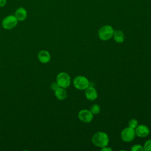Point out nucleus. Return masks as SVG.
<instances>
[{
	"label": "nucleus",
	"instance_id": "1",
	"mask_svg": "<svg viewBox=\"0 0 151 151\" xmlns=\"http://www.w3.org/2000/svg\"><path fill=\"white\" fill-rule=\"evenodd\" d=\"M91 142L95 146L102 148L108 145L109 137L106 133L104 132H98L93 136Z\"/></svg>",
	"mask_w": 151,
	"mask_h": 151
},
{
	"label": "nucleus",
	"instance_id": "2",
	"mask_svg": "<svg viewBox=\"0 0 151 151\" xmlns=\"http://www.w3.org/2000/svg\"><path fill=\"white\" fill-rule=\"evenodd\" d=\"M113 33L114 29L113 27L109 25H105L99 29L98 35L101 40L107 41L113 37Z\"/></svg>",
	"mask_w": 151,
	"mask_h": 151
},
{
	"label": "nucleus",
	"instance_id": "3",
	"mask_svg": "<svg viewBox=\"0 0 151 151\" xmlns=\"http://www.w3.org/2000/svg\"><path fill=\"white\" fill-rule=\"evenodd\" d=\"M73 84L77 89L83 90H86L90 86V82L85 76H78L74 78Z\"/></svg>",
	"mask_w": 151,
	"mask_h": 151
},
{
	"label": "nucleus",
	"instance_id": "4",
	"mask_svg": "<svg viewBox=\"0 0 151 151\" xmlns=\"http://www.w3.org/2000/svg\"><path fill=\"white\" fill-rule=\"evenodd\" d=\"M57 82L60 87L66 88L70 85L71 78L67 73L61 72L57 76Z\"/></svg>",
	"mask_w": 151,
	"mask_h": 151
},
{
	"label": "nucleus",
	"instance_id": "5",
	"mask_svg": "<svg viewBox=\"0 0 151 151\" xmlns=\"http://www.w3.org/2000/svg\"><path fill=\"white\" fill-rule=\"evenodd\" d=\"M18 22V21L15 15H10L3 19L2 21V26L4 29H11L16 27Z\"/></svg>",
	"mask_w": 151,
	"mask_h": 151
},
{
	"label": "nucleus",
	"instance_id": "6",
	"mask_svg": "<svg viewBox=\"0 0 151 151\" xmlns=\"http://www.w3.org/2000/svg\"><path fill=\"white\" fill-rule=\"evenodd\" d=\"M136 136L134 129L127 127L124 128L120 133V137L123 141L125 142H130L132 141Z\"/></svg>",
	"mask_w": 151,
	"mask_h": 151
},
{
	"label": "nucleus",
	"instance_id": "7",
	"mask_svg": "<svg viewBox=\"0 0 151 151\" xmlns=\"http://www.w3.org/2000/svg\"><path fill=\"white\" fill-rule=\"evenodd\" d=\"M78 117L83 123H90L93 119V114L90 110L83 109L78 112Z\"/></svg>",
	"mask_w": 151,
	"mask_h": 151
},
{
	"label": "nucleus",
	"instance_id": "8",
	"mask_svg": "<svg viewBox=\"0 0 151 151\" xmlns=\"http://www.w3.org/2000/svg\"><path fill=\"white\" fill-rule=\"evenodd\" d=\"M134 130L136 135L139 137H145L147 136L150 133L149 127L144 124L138 125Z\"/></svg>",
	"mask_w": 151,
	"mask_h": 151
},
{
	"label": "nucleus",
	"instance_id": "9",
	"mask_svg": "<svg viewBox=\"0 0 151 151\" xmlns=\"http://www.w3.org/2000/svg\"><path fill=\"white\" fill-rule=\"evenodd\" d=\"M85 96L87 100L94 101L97 98L98 94L96 90L93 87L89 86L85 90Z\"/></svg>",
	"mask_w": 151,
	"mask_h": 151
},
{
	"label": "nucleus",
	"instance_id": "10",
	"mask_svg": "<svg viewBox=\"0 0 151 151\" xmlns=\"http://www.w3.org/2000/svg\"><path fill=\"white\" fill-rule=\"evenodd\" d=\"M38 58L41 63L46 64L51 60V55L48 51L41 50L38 54Z\"/></svg>",
	"mask_w": 151,
	"mask_h": 151
},
{
	"label": "nucleus",
	"instance_id": "11",
	"mask_svg": "<svg viewBox=\"0 0 151 151\" xmlns=\"http://www.w3.org/2000/svg\"><path fill=\"white\" fill-rule=\"evenodd\" d=\"M15 16L18 21H22L27 17V12L24 8L19 7L15 11Z\"/></svg>",
	"mask_w": 151,
	"mask_h": 151
},
{
	"label": "nucleus",
	"instance_id": "12",
	"mask_svg": "<svg viewBox=\"0 0 151 151\" xmlns=\"http://www.w3.org/2000/svg\"><path fill=\"white\" fill-rule=\"evenodd\" d=\"M54 95L59 100H63L67 97V93L65 88L60 87L54 91Z\"/></svg>",
	"mask_w": 151,
	"mask_h": 151
},
{
	"label": "nucleus",
	"instance_id": "13",
	"mask_svg": "<svg viewBox=\"0 0 151 151\" xmlns=\"http://www.w3.org/2000/svg\"><path fill=\"white\" fill-rule=\"evenodd\" d=\"M113 39L117 43H122L124 40V35L123 31L120 30L114 31L113 33Z\"/></svg>",
	"mask_w": 151,
	"mask_h": 151
},
{
	"label": "nucleus",
	"instance_id": "14",
	"mask_svg": "<svg viewBox=\"0 0 151 151\" xmlns=\"http://www.w3.org/2000/svg\"><path fill=\"white\" fill-rule=\"evenodd\" d=\"M90 110L93 113V115L94 114H97L100 111V107L99 104H93V106H91Z\"/></svg>",
	"mask_w": 151,
	"mask_h": 151
},
{
	"label": "nucleus",
	"instance_id": "15",
	"mask_svg": "<svg viewBox=\"0 0 151 151\" xmlns=\"http://www.w3.org/2000/svg\"><path fill=\"white\" fill-rule=\"evenodd\" d=\"M137 126H138V122L137 120L134 119H132L131 120H129L128 123V127L134 129H135Z\"/></svg>",
	"mask_w": 151,
	"mask_h": 151
},
{
	"label": "nucleus",
	"instance_id": "16",
	"mask_svg": "<svg viewBox=\"0 0 151 151\" xmlns=\"http://www.w3.org/2000/svg\"><path fill=\"white\" fill-rule=\"evenodd\" d=\"M144 150L151 151V139L147 140L144 144Z\"/></svg>",
	"mask_w": 151,
	"mask_h": 151
},
{
	"label": "nucleus",
	"instance_id": "17",
	"mask_svg": "<svg viewBox=\"0 0 151 151\" xmlns=\"http://www.w3.org/2000/svg\"><path fill=\"white\" fill-rule=\"evenodd\" d=\"M132 151H143L144 148L140 145H134L131 148Z\"/></svg>",
	"mask_w": 151,
	"mask_h": 151
},
{
	"label": "nucleus",
	"instance_id": "18",
	"mask_svg": "<svg viewBox=\"0 0 151 151\" xmlns=\"http://www.w3.org/2000/svg\"><path fill=\"white\" fill-rule=\"evenodd\" d=\"M60 87V86H59V85L58 84V83H57V82L56 81V82H53V83H51V88L54 91L55 90H56L58 88H59Z\"/></svg>",
	"mask_w": 151,
	"mask_h": 151
},
{
	"label": "nucleus",
	"instance_id": "19",
	"mask_svg": "<svg viewBox=\"0 0 151 151\" xmlns=\"http://www.w3.org/2000/svg\"><path fill=\"white\" fill-rule=\"evenodd\" d=\"M101 150H102V151H112L113 149L111 147H107V146L101 148Z\"/></svg>",
	"mask_w": 151,
	"mask_h": 151
},
{
	"label": "nucleus",
	"instance_id": "20",
	"mask_svg": "<svg viewBox=\"0 0 151 151\" xmlns=\"http://www.w3.org/2000/svg\"><path fill=\"white\" fill-rule=\"evenodd\" d=\"M6 4V0H0V7L4 6Z\"/></svg>",
	"mask_w": 151,
	"mask_h": 151
}]
</instances>
